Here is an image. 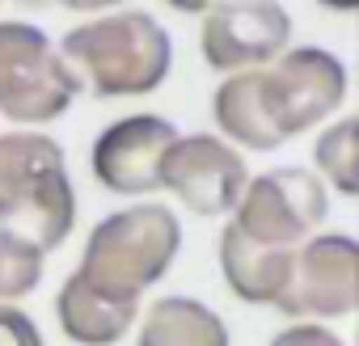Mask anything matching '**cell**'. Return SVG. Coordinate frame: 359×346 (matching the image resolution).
I'll use <instances>...</instances> for the list:
<instances>
[{
    "label": "cell",
    "instance_id": "1",
    "mask_svg": "<svg viewBox=\"0 0 359 346\" xmlns=\"http://www.w3.org/2000/svg\"><path fill=\"white\" fill-rule=\"evenodd\" d=\"M346 97V68L338 55L321 47H296L279 55L271 68H250L229 76L216 97L212 114L220 131L254 152H271L300 131L317 127L330 110Z\"/></svg>",
    "mask_w": 359,
    "mask_h": 346
},
{
    "label": "cell",
    "instance_id": "2",
    "mask_svg": "<svg viewBox=\"0 0 359 346\" xmlns=\"http://www.w3.org/2000/svg\"><path fill=\"white\" fill-rule=\"evenodd\" d=\"M76 220V195L64 148L51 135H0V233L47 254L64 245Z\"/></svg>",
    "mask_w": 359,
    "mask_h": 346
},
{
    "label": "cell",
    "instance_id": "3",
    "mask_svg": "<svg viewBox=\"0 0 359 346\" xmlns=\"http://www.w3.org/2000/svg\"><path fill=\"white\" fill-rule=\"evenodd\" d=\"M60 55L68 60V68L81 72V85H89L93 93L140 97L169 76L173 43L156 26V18L127 9V13H110L102 22L68 30Z\"/></svg>",
    "mask_w": 359,
    "mask_h": 346
},
{
    "label": "cell",
    "instance_id": "4",
    "mask_svg": "<svg viewBox=\"0 0 359 346\" xmlns=\"http://www.w3.org/2000/svg\"><path fill=\"white\" fill-rule=\"evenodd\" d=\"M177 245H182V224L169 207H123L89 233L76 279H85L93 291L140 304V296L169 270Z\"/></svg>",
    "mask_w": 359,
    "mask_h": 346
},
{
    "label": "cell",
    "instance_id": "5",
    "mask_svg": "<svg viewBox=\"0 0 359 346\" xmlns=\"http://www.w3.org/2000/svg\"><path fill=\"white\" fill-rule=\"evenodd\" d=\"M81 93V76L30 22H0V114L13 123H51Z\"/></svg>",
    "mask_w": 359,
    "mask_h": 346
},
{
    "label": "cell",
    "instance_id": "6",
    "mask_svg": "<svg viewBox=\"0 0 359 346\" xmlns=\"http://www.w3.org/2000/svg\"><path fill=\"white\" fill-rule=\"evenodd\" d=\"M325 212H330L325 182L317 178V173H309V169L287 165V169L258 173V178L250 182L233 228H241L262 249L296 254L300 245L313 241V233L321 228Z\"/></svg>",
    "mask_w": 359,
    "mask_h": 346
},
{
    "label": "cell",
    "instance_id": "7",
    "mask_svg": "<svg viewBox=\"0 0 359 346\" xmlns=\"http://www.w3.org/2000/svg\"><path fill=\"white\" fill-rule=\"evenodd\" d=\"M161 191H173L199 216H224L241 207L250 191V173L241 152L216 135H177L161 165Z\"/></svg>",
    "mask_w": 359,
    "mask_h": 346
},
{
    "label": "cell",
    "instance_id": "8",
    "mask_svg": "<svg viewBox=\"0 0 359 346\" xmlns=\"http://www.w3.org/2000/svg\"><path fill=\"white\" fill-rule=\"evenodd\" d=\"M177 144L173 123L156 114H131L110 123L93 144V178L114 195H152L161 191L165 152Z\"/></svg>",
    "mask_w": 359,
    "mask_h": 346
},
{
    "label": "cell",
    "instance_id": "9",
    "mask_svg": "<svg viewBox=\"0 0 359 346\" xmlns=\"http://www.w3.org/2000/svg\"><path fill=\"white\" fill-rule=\"evenodd\" d=\"M292 18L275 0H233V5H216L203 18V60L212 68H262L287 47Z\"/></svg>",
    "mask_w": 359,
    "mask_h": 346
},
{
    "label": "cell",
    "instance_id": "10",
    "mask_svg": "<svg viewBox=\"0 0 359 346\" xmlns=\"http://www.w3.org/2000/svg\"><path fill=\"white\" fill-rule=\"evenodd\" d=\"M355 304H359V245L342 233H325L300 245L296 275L279 308L309 317H346Z\"/></svg>",
    "mask_w": 359,
    "mask_h": 346
},
{
    "label": "cell",
    "instance_id": "11",
    "mask_svg": "<svg viewBox=\"0 0 359 346\" xmlns=\"http://www.w3.org/2000/svg\"><path fill=\"white\" fill-rule=\"evenodd\" d=\"M300 254V249H296ZM296 254H283V249H262L254 245L241 228H224L220 237V266H224V279L229 287L250 300V304H275L287 296L292 287V275H296Z\"/></svg>",
    "mask_w": 359,
    "mask_h": 346
},
{
    "label": "cell",
    "instance_id": "12",
    "mask_svg": "<svg viewBox=\"0 0 359 346\" xmlns=\"http://www.w3.org/2000/svg\"><path fill=\"white\" fill-rule=\"evenodd\" d=\"M55 308H60L64 333H68L72 342H81V346H110V342H118V338L131 329L135 312H140V304L114 300V296H106V291H93V287H89L85 279H76V275L60 287Z\"/></svg>",
    "mask_w": 359,
    "mask_h": 346
},
{
    "label": "cell",
    "instance_id": "13",
    "mask_svg": "<svg viewBox=\"0 0 359 346\" xmlns=\"http://www.w3.org/2000/svg\"><path fill=\"white\" fill-rule=\"evenodd\" d=\"M140 346H229V329L208 304L191 296H165L148 308Z\"/></svg>",
    "mask_w": 359,
    "mask_h": 346
},
{
    "label": "cell",
    "instance_id": "14",
    "mask_svg": "<svg viewBox=\"0 0 359 346\" xmlns=\"http://www.w3.org/2000/svg\"><path fill=\"white\" fill-rule=\"evenodd\" d=\"M317 169L342 195H359V118H342L317 135Z\"/></svg>",
    "mask_w": 359,
    "mask_h": 346
},
{
    "label": "cell",
    "instance_id": "15",
    "mask_svg": "<svg viewBox=\"0 0 359 346\" xmlns=\"http://www.w3.org/2000/svg\"><path fill=\"white\" fill-rule=\"evenodd\" d=\"M43 279V254L0 233V300H18Z\"/></svg>",
    "mask_w": 359,
    "mask_h": 346
},
{
    "label": "cell",
    "instance_id": "16",
    "mask_svg": "<svg viewBox=\"0 0 359 346\" xmlns=\"http://www.w3.org/2000/svg\"><path fill=\"white\" fill-rule=\"evenodd\" d=\"M0 346H43V333L30 321V312L0 304Z\"/></svg>",
    "mask_w": 359,
    "mask_h": 346
},
{
    "label": "cell",
    "instance_id": "17",
    "mask_svg": "<svg viewBox=\"0 0 359 346\" xmlns=\"http://www.w3.org/2000/svg\"><path fill=\"white\" fill-rule=\"evenodd\" d=\"M271 346H342V338L330 333L325 325H292V329L275 333Z\"/></svg>",
    "mask_w": 359,
    "mask_h": 346
}]
</instances>
